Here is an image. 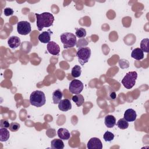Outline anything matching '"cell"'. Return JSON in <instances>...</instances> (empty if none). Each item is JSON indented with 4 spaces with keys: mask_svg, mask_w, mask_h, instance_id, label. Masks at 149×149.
Returning <instances> with one entry per match:
<instances>
[{
    "mask_svg": "<svg viewBox=\"0 0 149 149\" xmlns=\"http://www.w3.org/2000/svg\"><path fill=\"white\" fill-rule=\"evenodd\" d=\"M20 125L17 122H12L10 123L9 130L11 132H17L20 129Z\"/></svg>",
    "mask_w": 149,
    "mask_h": 149,
    "instance_id": "4316f807",
    "label": "cell"
},
{
    "mask_svg": "<svg viewBox=\"0 0 149 149\" xmlns=\"http://www.w3.org/2000/svg\"><path fill=\"white\" fill-rule=\"evenodd\" d=\"M137 114L136 111L132 109L129 108L124 113V119L127 122H133L136 119Z\"/></svg>",
    "mask_w": 149,
    "mask_h": 149,
    "instance_id": "30bf717a",
    "label": "cell"
},
{
    "mask_svg": "<svg viewBox=\"0 0 149 149\" xmlns=\"http://www.w3.org/2000/svg\"><path fill=\"white\" fill-rule=\"evenodd\" d=\"M88 44V42L87 41V40L85 38H80L78 41L77 43L76 44L77 47V48H83L85 46H87Z\"/></svg>",
    "mask_w": 149,
    "mask_h": 149,
    "instance_id": "484cf974",
    "label": "cell"
},
{
    "mask_svg": "<svg viewBox=\"0 0 149 149\" xmlns=\"http://www.w3.org/2000/svg\"><path fill=\"white\" fill-rule=\"evenodd\" d=\"M91 49L89 47H86L80 48L78 49L76 56L78 58V61L81 65H84L88 61L91 56Z\"/></svg>",
    "mask_w": 149,
    "mask_h": 149,
    "instance_id": "5b68a950",
    "label": "cell"
},
{
    "mask_svg": "<svg viewBox=\"0 0 149 149\" xmlns=\"http://www.w3.org/2000/svg\"><path fill=\"white\" fill-rule=\"evenodd\" d=\"M105 125L108 128L113 127L116 124V119L112 115H108L105 117Z\"/></svg>",
    "mask_w": 149,
    "mask_h": 149,
    "instance_id": "9a60e30c",
    "label": "cell"
},
{
    "mask_svg": "<svg viewBox=\"0 0 149 149\" xmlns=\"http://www.w3.org/2000/svg\"><path fill=\"white\" fill-rule=\"evenodd\" d=\"M10 136L9 132L7 128L1 127L0 129V140L1 141H6Z\"/></svg>",
    "mask_w": 149,
    "mask_h": 149,
    "instance_id": "d6986e66",
    "label": "cell"
},
{
    "mask_svg": "<svg viewBox=\"0 0 149 149\" xmlns=\"http://www.w3.org/2000/svg\"><path fill=\"white\" fill-rule=\"evenodd\" d=\"M131 56L136 60H141L144 58V52L140 48H136L132 51Z\"/></svg>",
    "mask_w": 149,
    "mask_h": 149,
    "instance_id": "2e32d148",
    "label": "cell"
},
{
    "mask_svg": "<svg viewBox=\"0 0 149 149\" xmlns=\"http://www.w3.org/2000/svg\"><path fill=\"white\" fill-rule=\"evenodd\" d=\"M21 44V41L19 37L17 36H11L8 38V44L10 48L12 49H15L20 46Z\"/></svg>",
    "mask_w": 149,
    "mask_h": 149,
    "instance_id": "7c38bea8",
    "label": "cell"
},
{
    "mask_svg": "<svg viewBox=\"0 0 149 149\" xmlns=\"http://www.w3.org/2000/svg\"><path fill=\"white\" fill-rule=\"evenodd\" d=\"M137 78V73L136 71L129 72L126 73L122 80V83L126 88L130 89L135 85Z\"/></svg>",
    "mask_w": 149,
    "mask_h": 149,
    "instance_id": "277c9868",
    "label": "cell"
},
{
    "mask_svg": "<svg viewBox=\"0 0 149 149\" xmlns=\"http://www.w3.org/2000/svg\"><path fill=\"white\" fill-rule=\"evenodd\" d=\"M87 147L88 149H101L102 148V144L100 139L92 137L88 140Z\"/></svg>",
    "mask_w": 149,
    "mask_h": 149,
    "instance_id": "ba28073f",
    "label": "cell"
},
{
    "mask_svg": "<svg viewBox=\"0 0 149 149\" xmlns=\"http://www.w3.org/2000/svg\"><path fill=\"white\" fill-rule=\"evenodd\" d=\"M10 124L9 122L6 119H1L0 122V126L1 127H5V128H8L9 127Z\"/></svg>",
    "mask_w": 149,
    "mask_h": 149,
    "instance_id": "f1b7e54d",
    "label": "cell"
},
{
    "mask_svg": "<svg viewBox=\"0 0 149 149\" xmlns=\"http://www.w3.org/2000/svg\"><path fill=\"white\" fill-rule=\"evenodd\" d=\"M63 96L62 92L59 89H57L55 90L52 93V100L53 102L55 104H58L61 100H62Z\"/></svg>",
    "mask_w": 149,
    "mask_h": 149,
    "instance_id": "ac0fdd59",
    "label": "cell"
},
{
    "mask_svg": "<svg viewBox=\"0 0 149 149\" xmlns=\"http://www.w3.org/2000/svg\"><path fill=\"white\" fill-rule=\"evenodd\" d=\"M37 19V26L39 31H41L44 27H49L52 26L54 17L51 13L44 12L42 13H35Z\"/></svg>",
    "mask_w": 149,
    "mask_h": 149,
    "instance_id": "6da1fadb",
    "label": "cell"
},
{
    "mask_svg": "<svg viewBox=\"0 0 149 149\" xmlns=\"http://www.w3.org/2000/svg\"><path fill=\"white\" fill-rule=\"evenodd\" d=\"M148 38H144L140 42V49L145 52H148Z\"/></svg>",
    "mask_w": 149,
    "mask_h": 149,
    "instance_id": "7402d4cb",
    "label": "cell"
},
{
    "mask_svg": "<svg viewBox=\"0 0 149 149\" xmlns=\"http://www.w3.org/2000/svg\"><path fill=\"white\" fill-rule=\"evenodd\" d=\"M58 108L59 110L66 112L72 108V104L69 99L61 100L58 103Z\"/></svg>",
    "mask_w": 149,
    "mask_h": 149,
    "instance_id": "8fae6325",
    "label": "cell"
},
{
    "mask_svg": "<svg viewBox=\"0 0 149 149\" xmlns=\"http://www.w3.org/2000/svg\"><path fill=\"white\" fill-rule=\"evenodd\" d=\"M47 50L49 54L53 55H58L60 52L59 45L54 41H49L47 46Z\"/></svg>",
    "mask_w": 149,
    "mask_h": 149,
    "instance_id": "9c48e42d",
    "label": "cell"
},
{
    "mask_svg": "<svg viewBox=\"0 0 149 149\" xmlns=\"http://www.w3.org/2000/svg\"><path fill=\"white\" fill-rule=\"evenodd\" d=\"M17 31L20 35L26 36L29 34L31 31V24L27 21H20L17 23Z\"/></svg>",
    "mask_w": 149,
    "mask_h": 149,
    "instance_id": "52a82bcc",
    "label": "cell"
},
{
    "mask_svg": "<svg viewBox=\"0 0 149 149\" xmlns=\"http://www.w3.org/2000/svg\"><path fill=\"white\" fill-rule=\"evenodd\" d=\"M57 134L59 139L62 140H68L70 138V133L69 130L65 128H60L57 132Z\"/></svg>",
    "mask_w": 149,
    "mask_h": 149,
    "instance_id": "5bb4252c",
    "label": "cell"
},
{
    "mask_svg": "<svg viewBox=\"0 0 149 149\" xmlns=\"http://www.w3.org/2000/svg\"><path fill=\"white\" fill-rule=\"evenodd\" d=\"M83 88L84 85L80 80L73 79L69 84V90L72 94H79L83 91Z\"/></svg>",
    "mask_w": 149,
    "mask_h": 149,
    "instance_id": "8992f818",
    "label": "cell"
},
{
    "mask_svg": "<svg viewBox=\"0 0 149 149\" xmlns=\"http://www.w3.org/2000/svg\"><path fill=\"white\" fill-rule=\"evenodd\" d=\"M3 13L6 16H11L13 13V10L10 8H6L3 10Z\"/></svg>",
    "mask_w": 149,
    "mask_h": 149,
    "instance_id": "83f0119b",
    "label": "cell"
},
{
    "mask_svg": "<svg viewBox=\"0 0 149 149\" xmlns=\"http://www.w3.org/2000/svg\"><path fill=\"white\" fill-rule=\"evenodd\" d=\"M52 34V32L50 30H48V31H45L42 32L39 36H38V40L40 42L42 43H48L51 40V34Z\"/></svg>",
    "mask_w": 149,
    "mask_h": 149,
    "instance_id": "4fadbf2b",
    "label": "cell"
},
{
    "mask_svg": "<svg viewBox=\"0 0 149 149\" xmlns=\"http://www.w3.org/2000/svg\"><path fill=\"white\" fill-rule=\"evenodd\" d=\"M60 38L65 49L72 48L77 44L76 36L72 33H63L61 34Z\"/></svg>",
    "mask_w": 149,
    "mask_h": 149,
    "instance_id": "3957f363",
    "label": "cell"
},
{
    "mask_svg": "<svg viewBox=\"0 0 149 149\" xmlns=\"http://www.w3.org/2000/svg\"><path fill=\"white\" fill-rule=\"evenodd\" d=\"M51 146L54 149H63L65 146L62 139H54L51 142Z\"/></svg>",
    "mask_w": 149,
    "mask_h": 149,
    "instance_id": "e0dca14e",
    "label": "cell"
},
{
    "mask_svg": "<svg viewBox=\"0 0 149 149\" xmlns=\"http://www.w3.org/2000/svg\"><path fill=\"white\" fill-rule=\"evenodd\" d=\"M81 73V68L79 65H75L73 68L72 69V72H71V74L72 76L74 77H78L80 76Z\"/></svg>",
    "mask_w": 149,
    "mask_h": 149,
    "instance_id": "44dd1931",
    "label": "cell"
},
{
    "mask_svg": "<svg viewBox=\"0 0 149 149\" xmlns=\"http://www.w3.org/2000/svg\"><path fill=\"white\" fill-rule=\"evenodd\" d=\"M118 127L120 129H126L129 126V123L124 118L120 119L117 122Z\"/></svg>",
    "mask_w": 149,
    "mask_h": 149,
    "instance_id": "603a6c76",
    "label": "cell"
},
{
    "mask_svg": "<svg viewBox=\"0 0 149 149\" xmlns=\"http://www.w3.org/2000/svg\"><path fill=\"white\" fill-rule=\"evenodd\" d=\"M103 138L105 141H111L114 139V134L111 132L107 131L104 133Z\"/></svg>",
    "mask_w": 149,
    "mask_h": 149,
    "instance_id": "d4e9b609",
    "label": "cell"
},
{
    "mask_svg": "<svg viewBox=\"0 0 149 149\" xmlns=\"http://www.w3.org/2000/svg\"><path fill=\"white\" fill-rule=\"evenodd\" d=\"M72 100L74 102H75L76 105L79 107L81 106L84 102V98L83 96L80 94H76V95H73L72 97Z\"/></svg>",
    "mask_w": 149,
    "mask_h": 149,
    "instance_id": "ffe728a7",
    "label": "cell"
},
{
    "mask_svg": "<svg viewBox=\"0 0 149 149\" xmlns=\"http://www.w3.org/2000/svg\"><path fill=\"white\" fill-rule=\"evenodd\" d=\"M76 36L79 38H83L86 36V31L85 29L80 27L76 29Z\"/></svg>",
    "mask_w": 149,
    "mask_h": 149,
    "instance_id": "cb8c5ba5",
    "label": "cell"
},
{
    "mask_svg": "<svg viewBox=\"0 0 149 149\" xmlns=\"http://www.w3.org/2000/svg\"><path fill=\"white\" fill-rule=\"evenodd\" d=\"M46 98L45 94L40 90L33 91L30 95V102L33 106L41 107L45 104Z\"/></svg>",
    "mask_w": 149,
    "mask_h": 149,
    "instance_id": "7a4b0ae2",
    "label": "cell"
}]
</instances>
